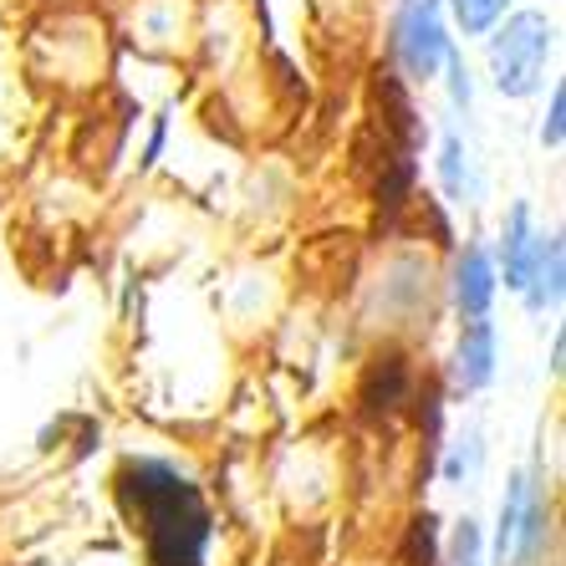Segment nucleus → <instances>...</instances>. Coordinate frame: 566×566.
I'll return each mask as SVG.
<instances>
[{
    "mask_svg": "<svg viewBox=\"0 0 566 566\" xmlns=\"http://www.w3.org/2000/svg\"><path fill=\"white\" fill-rule=\"evenodd\" d=\"M536 255H541V235H536V224H531V210H526V205H515L511 220H505V235H501L505 286H511V291H526Z\"/></svg>",
    "mask_w": 566,
    "mask_h": 566,
    "instance_id": "obj_6",
    "label": "nucleus"
},
{
    "mask_svg": "<svg viewBox=\"0 0 566 566\" xmlns=\"http://www.w3.org/2000/svg\"><path fill=\"white\" fill-rule=\"evenodd\" d=\"M546 531H552V505H546L541 485L531 480V474L511 480L505 505H501V531H495V552H501V562L511 556L515 566H541Z\"/></svg>",
    "mask_w": 566,
    "mask_h": 566,
    "instance_id": "obj_4",
    "label": "nucleus"
},
{
    "mask_svg": "<svg viewBox=\"0 0 566 566\" xmlns=\"http://www.w3.org/2000/svg\"><path fill=\"white\" fill-rule=\"evenodd\" d=\"M394 56L409 82H434L449 56V27L439 0H403L394 15Z\"/></svg>",
    "mask_w": 566,
    "mask_h": 566,
    "instance_id": "obj_3",
    "label": "nucleus"
},
{
    "mask_svg": "<svg viewBox=\"0 0 566 566\" xmlns=\"http://www.w3.org/2000/svg\"><path fill=\"white\" fill-rule=\"evenodd\" d=\"M118 501L144 536L148 566H205L210 505L185 470L164 460H128L118 470Z\"/></svg>",
    "mask_w": 566,
    "mask_h": 566,
    "instance_id": "obj_1",
    "label": "nucleus"
},
{
    "mask_svg": "<svg viewBox=\"0 0 566 566\" xmlns=\"http://www.w3.org/2000/svg\"><path fill=\"white\" fill-rule=\"evenodd\" d=\"M556 52V21L541 11H515L505 15V27L490 36V72L505 97H531L541 93L546 62Z\"/></svg>",
    "mask_w": 566,
    "mask_h": 566,
    "instance_id": "obj_2",
    "label": "nucleus"
},
{
    "mask_svg": "<svg viewBox=\"0 0 566 566\" xmlns=\"http://www.w3.org/2000/svg\"><path fill=\"white\" fill-rule=\"evenodd\" d=\"M562 281H566L562 235H541V255H536V265H531V281H526L531 312H556V306H562Z\"/></svg>",
    "mask_w": 566,
    "mask_h": 566,
    "instance_id": "obj_8",
    "label": "nucleus"
},
{
    "mask_svg": "<svg viewBox=\"0 0 566 566\" xmlns=\"http://www.w3.org/2000/svg\"><path fill=\"white\" fill-rule=\"evenodd\" d=\"M562 133H566V93L556 87V93H552V113H546V123H541V144L562 148Z\"/></svg>",
    "mask_w": 566,
    "mask_h": 566,
    "instance_id": "obj_13",
    "label": "nucleus"
},
{
    "mask_svg": "<svg viewBox=\"0 0 566 566\" xmlns=\"http://www.w3.org/2000/svg\"><path fill=\"white\" fill-rule=\"evenodd\" d=\"M490 378H495V327H490V316H464L460 353H454V382L464 394H474Z\"/></svg>",
    "mask_w": 566,
    "mask_h": 566,
    "instance_id": "obj_5",
    "label": "nucleus"
},
{
    "mask_svg": "<svg viewBox=\"0 0 566 566\" xmlns=\"http://www.w3.org/2000/svg\"><path fill=\"white\" fill-rule=\"evenodd\" d=\"M495 261H490L485 245H470L454 265V302H460L464 316H485L490 302H495Z\"/></svg>",
    "mask_w": 566,
    "mask_h": 566,
    "instance_id": "obj_7",
    "label": "nucleus"
},
{
    "mask_svg": "<svg viewBox=\"0 0 566 566\" xmlns=\"http://www.w3.org/2000/svg\"><path fill=\"white\" fill-rule=\"evenodd\" d=\"M444 72H449V93H454V107H470V66H464V56L449 46V56H444Z\"/></svg>",
    "mask_w": 566,
    "mask_h": 566,
    "instance_id": "obj_11",
    "label": "nucleus"
},
{
    "mask_svg": "<svg viewBox=\"0 0 566 566\" xmlns=\"http://www.w3.org/2000/svg\"><path fill=\"white\" fill-rule=\"evenodd\" d=\"M505 6H511V0H449V11H454V21H460L464 36H485V31H495V21L505 15Z\"/></svg>",
    "mask_w": 566,
    "mask_h": 566,
    "instance_id": "obj_10",
    "label": "nucleus"
},
{
    "mask_svg": "<svg viewBox=\"0 0 566 566\" xmlns=\"http://www.w3.org/2000/svg\"><path fill=\"white\" fill-rule=\"evenodd\" d=\"M439 174H444L449 199H470L474 179H470V154H464L460 133H444V154H439Z\"/></svg>",
    "mask_w": 566,
    "mask_h": 566,
    "instance_id": "obj_9",
    "label": "nucleus"
},
{
    "mask_svg": "<svg viewBox=\"0 0 566 566\" xmlns=\"http://www.w3.org/2000/svg\"><path fill=\"white\" fill-rule=\"evenodd\" d=\"M449 566H480V531H474V521H464V526L454 531V552H449Z\"/></svg>",
    "mask_w": 566,
    "mask_h": 566,
    "instance_id": "obj_12",
    "label": "nucleus"
}]
</instances>
